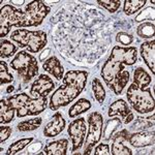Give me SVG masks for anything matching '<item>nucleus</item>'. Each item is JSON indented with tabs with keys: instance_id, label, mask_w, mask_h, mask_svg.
<instances>
[{
	"instance_id": "39448f33",
	"label": "nucleus",
	"mask_w": 155,
	"mask_h": 155,
	"mask_svg": "<svg viewBox=\"0 0 155 155\" xmlns=\"http://www.w3.org/2000/svg\"><path fill=\"white\" fill-rule=\"evenodd\" d=\"M127 101L134 111L140 114H146L154 111V96L151 94V89H141L132 83L127 89Z\"/></svg>"
},
{
	"instance_id": "2f4dec72",
	"label": "nucleus",
	"mask_w": 155,
	"mask_h": 155,
	"mask_svg": "<svg viewBox=\"0 0 155 155\" xmlns=\"http://www.w3.org/2000/svg\"><path fill=\"white\" fill-rule=\"evenodd\" d=\"M97 3L102 7H104L111 14L118 11L120 5H121V1L120 0H98Z\"/></svg>"
},
{
	"instance_id": "9b49d317",
	"label": "nucleus",
	"mask_w": 155,
	"mask_h": 155,
	"mask_svg": "<svg viewBox=\"0 0 155 155\" xmlns=\"http://www.w3.org/2000/svg\"><path fill=\"white\" fill-rule=\"evenodd\" d=\"M109 58L124 65H134L137 61V52L134 47H114Z\"/></svg>"
},
{
	"instance_id": "bb28decb",
	"label": "nucleus",
	"mask_w": 155,
	"mask_h": 155,
	"mask_svg": "<svg viewBox=\"0 0 155 155\" xmlns=\"http://www.w3.org/2000/svg\"><path fill=\"white\" fill-rule=\"evenodd\" d=\"M42 119L39 117H36L34 119H28L25 121L20 122L18 124V129L20 131H31L35 130L41 125Z\"/></svg>"
},
{
	"instance_id": "412c9836",
	"label": "nucleus",
	"mask_w": 155,
	"mask_h": 155,
	"mask_svg": "<svg viewBox=\"0 0 155 155\" xmlns=\"http://www.w3.org/2000/svg\"><path fill=\"white\" fill-rule=\"evenodd\" d=\"M91 109V102L86 98H80L77 102L71 107L68 111V116L71 118H74V117L79 116V115L85 113V112L89 111Z\"/></svg>"
},
{
	"instance_id": "2eb2a0df",
	"label": "nucleus",
	"mask_w": 155,
	"mask_h": 155,
	"mask_svg": "<svg viewBox=\"0 0 155 155\" xmlns=\"http://www.w3.org/2000/svg\"><path fill=\"white\" fill-rule=\"evenodd\" d=\"M65 128V120L61 113L57 112L53 115L52 120L45 126L44 128V136L47 137H54L63 131Z\"/></svg>"
},
{
	"instance_id": "6ab92c4d",
	"label": "nucleus",
	"mask_w": 155,
	"mask_h": 155,
	"mask_svg": "<svg viewBox=\"0 0 155 155\" xmlns=\"http://www.w3.org/2000/svg\"><path fill=\"white\" fill-rule=\"evenodd\" d=\"M68 149V141L66 139H61L58 141L51 142L45 147L42 154L45 155H65Z\"/></svg>"
},
{
	"instance_id": "4c0bfd02",
	"label": "nucleus",
	"mask_w": 155,
	"mask_h": 155,
	"mask_svg": "<svg viewBox=\"0 0 155 155\" xmlns=\"http://www.w3.org/2000/svg\"><path fill=\"white\" fill-rule=\"evenodd\" d=\"M24 2H25V1H23V0H22V1H15V0H12L11 3L16 4V5H22V4H23Z\"/></svg>"
},
{
	"instance_id": "aec40b11",
	"label": "nucleus",
	"mask_w": 155,
	"mask_h": 155,
	"mask_svg": "<svg viewBox=\"0 0 155 155\" xmlns=\"http://www.w3.org/2000/svg\"><path fill=\"white\" fill-rule=\"evenodd\" d=\"M151 83V77L143 67H137L134 72V84L141 89H145Z\"/></svg>"
},
{
	"instance_id": "1a4fd4ad",
	"label": "nucleus",
	"mask_w": 155,
	"mask_h": 155,
	"mask_svg": "<svg viewBox=\"0 0 155 155\" xmlns=\"http://www.w3.org/2000/svg\"><path fill=\"white\" fill-rule=\"evenodd\" d=\"M51 8L45 4L44 1H31L25 7L24 19L22 27H36L39 26Z\"/></svg>"
},
{
	"instance_id": "e433bc0d",
	"label": "nucleus",
	"mask_w": 155,
	"mask_h": 155,
	"mask_svg": "<svg viewBox=\"0 0 155 155\" xmlns=\"http://www.w3.org/2000/svg\"><path fill=\"white\" fill-rule=\"evenodd\" d=\"M49 52H50V49H47L46 51H44V52H42V53H41V57H39V59H41V60H42V59H44V57H46L47 55L49 54Z\"/></svg>"
},
{
	"instance_id": "473e14b6",
	"label": "nucleus",
	"mask_w": 155,
	"mask_h": 155,
	"mask_svg": "<svg viewBox=\"0 0 155 155\" xmlns=\"http://www.w3.org/2000/svg\"><path fill=\"white\" fill-rule=\"evenodd\" d=\"M154 19H155V9L153 6H150L143 9L142 12H140V14L136 17L134 21L142 22L145 21V20H152V21H154Z\"/></svg>"
},
{
	"instance_id": "f257e3e1",
	"label": "nucleus",
	"mask_w": 155,
	"mask_h": 155,
	"mask_svg": "<svg viewBox=\"0 0 155 155\" xmlns=\"http://www.w3.org/2000/svg\"><path fill=\"white\" fill-rule=\"evenodd\" d=\"M88 72L85 71H69L63 77V85L55 90L50 99V109L57 111L68 106L77 98L86 86Z\"/></svg>"
},
{
	"instance_id": "cd10ccee",
	"label": "nucleus",
	"mask_w": 155,
	"mask_h": 155,
	"mask_svg": "<svg viewBox=\"0 0 155 155\" xmlns=\"http://www.w3.org/2000/svg\"><path fill=\"white\" fill-rule=\"evenodd\" d=\"M154 114L148 118H137V121L130 126L132 130H144L154 126Z\"/></svg>"
},
{
	"instance_id": "0eeeda50",
	"label": "nucleus",
	"mask_w": 155,
	"mask_h": 155,
	"mask_svg": "<svg viewBox=\"0 0 155 155\" xmlns=\"http://www.w3.org/2000/svg\"><path fill=\"white\" fill-rule=\"evenodd\" d=\"M87 121H88V134L86 137V142H84L85 155L91 153L94 146L101 141L102 127H104V117L99 112H93L89 115Z\"/></svg>"
},
{
	"instance_id": "f704fd0d",
	"label": "nucleus",
	"mask_w": 155,
	"mask_h": 155,
	"mask_svg": "<svg viewBox=\"0 0 155 155\" xmlns=\"http://www.w3.org/2000/svg\"><path fill=\"white\" fill-rule=\"evenodd\" d=\"M12 132V127L3 126V125L0 127V143L2 144L4 141H6V140L11 137Z\"/></svg>"
},
{
	"instance_id": "393cba45",
	"label": "nucleus",
	"mask_w": 155,
	"mask_h": 155,
	"mask_svg": "<svg viewBox=\"0 0 155 155\" xmlns=\"http://www.w3.org/2000/svg\"><path fill=\"white\" fill-rule=\"evenodd\" d=\"M155 33V25L153 22H145L137 29V34L142 38H153Z\"/></svg>"
},
{
	"instance_id": "4468645a",
	"label": "nucleus",
	"mask_w": 155,
	"mask_h": 155,
	"mask_svg": "<svg viewBox=\"0 0 155 155\" xmlns=\"http://www.w3.org/2000/svg\"><path fill=\"white\" fill-rule=\"evenodd\" d=\"M107 115H109L110 117L119 115V116L122 117L123 122L125 124L130 123L134 119V113L130 111V109L127 106V102L124 101V99H117V101H115L113 104L110 106Z\"/></svg>"
},
{
	"instance_id": "423d86ee",
	"label": "nucleus",
	"mask_w": 155,
	"mask_h": 155,
	"mask_svg": "<svg viewBox=\"0 0 155 155\" xmlns=\"http://www.w3.org/2000/svg\"><path fill=\"white\" fill-rule=\"evenodd\" d=\"M11 66L14 71L18 72L25 83L29 82L38 74V64L36 58L25 51L20 52L15 56L11 62Z\"/></svg>"
},
{
	"instance_id": "7ed1b4c3",
	"label": "nucleus",
	"mask_w": 155,
	"mask_h": 155,
	"mask_svg": "<svg viewBox=\"0 0 155 155\" xmlns=\"http://www.w3.org/2000/svg\"><path fill=\"white\" fill-rule=\"evenodd\" d=\"M6 101L15 109L19 118H23L26 116H36L42 113L48 104L47 97L31 98L26 93L15 94L7 97Z\"/></svg>"
},
{
	"instance_id": "f3484780",
	"label": "nucleus",
	"mask_w": 155,
	"mask_h": 155,
	"mask_svg": "<svg viewBox=\"0 0 155 155\" xmlns=\"http://www.w3.org/2000/svg\"><path fill=\"white\" fill-rule=\"evenodd\" d=\"M140 54L142 58L152 71L155 74V41L153 38L149 41H145L141 45L140 48Z\"/></svg>"
},
{
	"instance_id": "dca6fc26",
	"label": "nucleus",
	"mask_w": 155,
	"mask_h": 155,
	"mask_svg": "<svg viewBox=\"0 0 155 155\" xmlns=\"http://www.w3.org/2000/svg\"><path fill=\"white\" fill-rule=\"evenodd\" d=\"M155 136L154 131H146L141 130L139 132H134V134H129L128 137V143L131 146L136 147V148H142V147L151 146L154 144Z\"/></svg>"
},
{
	"instance_id": "f8f14e48",
	"label": "nucleus",
	"mask_w": 155,
	"mask_h": 155,
	"mask_svg": "<svg viewBox=\"0 0 155 155\" xmlns=\"http://www.w3.org/2000/svg\"><path fill=\"white\" fill-rule=\"evenodd\" d=\"M55 88V83L49 76L42 74H39L30 88V94L34 98H41L47 97L48 94Z\"/></svg>"
},
{
	"instance_id": "6e6552de",
	"label": "nucleus",
	"mask_w": 155,
	"mask_h": 155,
	"mask_svg": "<svg viewBox=\"0 0 155 155\" xmlns=\"http://www.w3.org/2000/svg\"><path fill=\"white\" fill-rule=\"evenodd\" d=\"M23 19L24 11L16 8L11 4L4 5L0 14V36L5 37L12 26L21 28Z\"/></svg>"
},
{
	"instance_id": "7c9ffc66",
	"label": "nucleus",
	"mask_w": 155,
	"mask_h": 155,
	"mask_svg": "<svg viewBox=\"0 0 155 155\" xmlns=\"http://www.w3.org/2000/svg\"><path fill=\"white\" fill-rule=\"evenodd\" d=\"M12 80H14V77H12V74L8 72L6 63L4 61H1L0 62V84L4 85L12 83Z\"/></svg>"
},
{
	"instance_id": "ddd939ff",
	"label": "nucleus",
	"mask_w": 155,
	"mask_h": 155,
	"mask_svg": "<svg viewBox=\"0 0 155 155\" xmlns=\"http://www.w3.org/2000/svg\"><path fill=\"white\" fill-rule=\"evenodd\" d=\"M129 131L127 129H122L115 134L112 137L113 144H112V152L113 155H131L132 151L127 146L124 145L125 142H128Z\"/></svg>"
},
{
	"instance_id": "a211bd4d",
	"label": "nucleus",
	"mask_w": 155,
	"mask_h": 155,
	"mask_svg": "<svg viewBox=\"0 0 155 155\" xmlns=\"http://www.w3.org/2000/svg\"><path fill=\"white\" fill-rule=\"evenodd\" d=\"M42 68L45 69L47 72L51 74L52 76H54L57 80L63 79V74H64V68L62 66L60 60L55 56H51L48 58L42 64Z\"/></svg>"
},
{
	"instance_id": "9d476101",
	"label": "nucleus",
	"mask_w": 155,
	"mask_h": 155,
	"mask_svg": "<svg viewBox=\"0 0 155 155\" xmlns=\"http://www.w3.org/2000/svg\"><path fill=\"white\" fill-rule=\"evenodd\" d=\"M86 119L85 118H78L71 122L67 132L72 142L71 151H78L84 145L85 137H86Z\"/></svg>"
},
{
	"instance_id": "72a5a7b5",
	"label": "nucleus",
	"mask_w": 155,
	"mask_h": 155,
	"mask_svg": "<svg viewBox=\"0 0 155 155\" xmlns=\"http://www.w3.org/2000/svg\"><path fill=\"white\" fill-rule=\"evenodd\" d=\"M116 41L121 45H124V46H128L130 45L132 41H134V36L130 35V34L126 33V32H119L116 36Z\"/></svg>"
},
{
	"instance_id": "f03ea898",
	"label": "nucleus",
	"mask_w": 155,
	"mask_h": 155,
	"mask_svg": "<svg viewBox=\"0 0 155 155\" xmlns=\"http://www.w3.org/2000/svg\"><path fill=\"white\" fill-rule=\"evenodd\" d=\"M101 77L104 83L116 95L122 93L129 81V71L124 64L107 58L101 68Z\"/></svg>"
},
{
	"instance_id": "a878e982",
	"label": "nucleus",
	"mask_w": 155,
	"mask_h": 155,
	"mask_svg": "<svg viewBox=\"0 0 155 155\" xmlns=\"http://www.w3.org/2000/svg\"><path fill=\"white\" fill-rule=\"evenodd\" d=\"M92 91H93L94 97L99 104H102L106 99V90L102 86L101 81L98 78H94L92 80Z\"/></svg>"
},
{
	"instance_id": "c9c22d12",
	"label": "nucleus",
	"mask_w": 155,
	"mask_h": 155,
	"mask_svg": "<svg viewBox=\"0 0 155 155\" xmlns=\"http://www.w3.org/2000/svg\"><path fill=\"white\" fill-rule=\"evenodd\" d=\"M94 155H111L110 146L107 144H99L94 149Z\"/></svg>"
},
{
	"instance_id": "b1692460",
	"label": "nucleus",
	"mask_w": 155,
	"mask_h": 155,
	"mask_svg": "<svg viewBox=\"0 0 155 155\" xmlns=\"http://www.w3.org/2000/svg\"><path fill=\"white\" fill-rule=\"evenodd\" d=\"M146 2L147 0H125L123 11L127 16H131L144 7Z\"/></svg>"
},
{
	"instance_id": "4be33fe9",
	"label": "nucleus",
	"mask_w": 155,
	"mask_h": 155,
	"mask_svg": "<svg viewBox=\"0 0 155 155\" xmlns=\"http://www.w3.org/2000/svg\"><path fill=\"white\" fill-rule=\"evenodd\" d=\"M15 116V109L6 99L0 101V123H9Z\"/></svg>"
},
{
	"instance_id": "5701e85b",
	"label": "nucleus",
	"mask_w": 155,
	"mask_h": 155,
	"mask_svg": "<svg viewBox=\"0 0 155 155\" xmlns=\"http://www.w3.org/2000/svg\"><path fill=\"white\" fill-rule=\"evenodd\" d=\"M122 126V121L119 118H112L109 119L106 123L104 128V139L106 141H110L113 137L115 130Z\"/></svg>"
},
{
	"instance_id": "20e7f679",
	"label": "nucleus",
	"mask_w": 155,
	"mask_h": 155,
	"mask_svg": "<svg viewBox=\"0 0 155 155\" xmlns=\"http://www.w3.org/2000/svg\"><path fill=\"white\" fill-rule=\"evenodd\" d=\"M11 38L21 48H27L31 53H37L48 44L47 34L44 30L30 31L27 29H17L12 33Z\"/></svg>"
},
{
	"instance_id": "c85d7f7f",
	"label": "nucleus",
	"mask_w": 155,
	"mask_h": 155,
	"mask_svg": "<svg viewBox=\"0 0 155 155\" xmlns=\"http://www.w3.org/2000/svg\"><path fill=\"white\" fill-rule=\"evenodd\" d=\"M17 48L12 41L3 39L0 44V57L1 58H9L17 52Z\"/></svg>"
},
{
	"instance_id": "c756f323",
	"label": "nucleus",
	"mask_w": 155,
	"mask_h": 155,
	"mask_svg": "<svg viewBox=\"0 0 155 155\" xmlns=\"http://www.w3.org/2000/svg\"><path fill=\"white\" fill-rule=\"evenodd\" d=\"M32 141H33V137H26V139H21V140H19V141L15 142L14 144H12L11 146H9L6 154L12 155V154L18 153V152L22 151L26 146H28Z\"/></svg>"
}]
</instances>
